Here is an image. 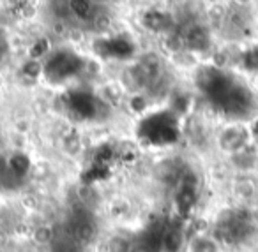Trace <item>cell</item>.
I'll return each instance as SVG.
<instances>
[{
	"label": "cell",
	"instance_id": "cell-3",
	"mask_svg": "<svg viewBox=\"0 0 258 252\" xmlns=\"http://www.w3.org/2000/svg\"><path fill=\"white\" fill-rule=\"evenodd\" d=\"M22 72H23V76H27V78L36 79L43 74V64H41L39 60H36V58H30V60H27L25 64H23Z\"/></svg>",
	"mask_w": 258,
	"mask_h": 252
},
{
	"label": "cell",
	"instance_id": "cell-2",
	"mask_svg": "<svg viewBox=\"0 0 258 252\" xmlns=\"http://www.w3.org/2000/svg\"><path fill=\"white\" fill-rule=\"evenodd\" d=\"M96 6L90 2V0H69V9H71V15H75L80 20H90L96 16L94 11Z\"/></svg>",
	"mask_w": 258,
	"mask_h": 252
},
{
	"label": "cell",
	"instance_id": "cell-1",
	"mask_svg": "<svg viewBox=\"0 0 258 252\" xmlns=\"http://www.w3.org/2000/svg\"><path fill=\"white\" fill-rule=\"evenodd\" d=\"M219 141H221L223 148L228 150V152H232V153L242 152L244 145H246L244 134L240 132V129H237V127L226 129V131L221 134V138H219Z\"/></svg>",
	"mask_w": 258,
	"mask_h": 252
},
{
	"label": "cell",
	"instance_id": "cell-7",
	"mask_svg": "<svg viewBox=\"0 0 258 252\" xmlns=\"http://www.w3.org/2000/svg\"><path fill=\"white\" fill-rule=\"evenodd\" d=\"M0 104H2V92H0Z\"/></svg>",
	"mask_w": 258,
	"mask_h": 252
},
{
	"label": "cell",
	"instance_id": "cell-5",
	"mask_svg": "<svg viewBox=\"0 0 258 252\" xmlns=\"http://www.w3.org/2000/svg\"><path fill=\"white\" fill-rule=\"evenodd\" d=\"M6 51H8V44H6L4 36L0 34V62H2V58L6 57Z\"/></svg>",
	"mask_w": 258,
	"mask_h": 252
},
{
	"label": "cell",
	"instance_id": "cell-6",
	"mask_svg": "<svg viewBox=\"0 0 258 252\" xmlns=\"http://www.w3.org/2000/svg\"><path fill=\"white\" fill-rule=\"evenodd\" d=\"M90 2H92L94 6H106L110 0H90Z\"/></svg>",
	"mask_w": 258,
	"mask_h": 252
},
{
	"label": "cell",
	"instance_id": "cell-4",
	"mask_svg": "<svg viewBox=\"0 0 258 252\" xmlns=\"http://www.w3.org/2000/svg\"><path fill=\"white\" fill-rule=\"evenodd\" d=\"M92 23H94V29L103 32V30H108L111 25V18L106 15V13H96V16L92 18Z\"/></svg>",
	"mask_w": 258,
	"mask_h": 252
}]
</instances>
